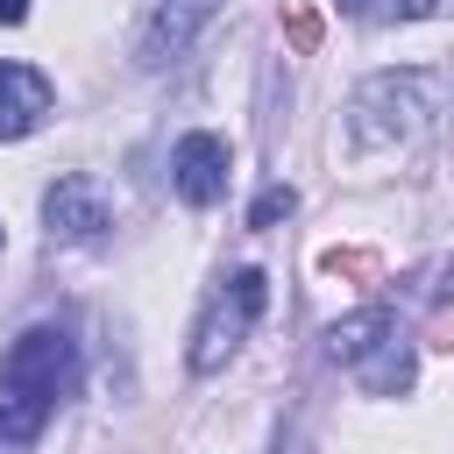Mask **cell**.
I'll list each match as a JSON object with an SVG mask.
<instances>
[{
    "label": "cell",
    "mask_w": 454,
    "mask_h": 454,
    "mask_svg": "<svg viewBox=\"0 0 454 454\" xmlns=\"http://www.w3.org/2000/svg\"><path fill=\"white\" fill-rule=\"evenodd\" d=\"M440 106V78L404 64V71H369L355 92H348V142L355 149H397L411 142Z\"/></svg>",
    "instance_id": "2"
},
{
    "label": "cell",
    "mask_w": 454,
    "mask_h": 454,
    "mask_svg": "<svg viewBox=\"0 0 454 454\" xmlns=\"http://www.w3.org/2000/svg\"><path fill=\"white\" fill-rule=\"evenodd\" d=\"M390 333H397L390 305H362V312H348V319H333V326H326V355L355 369V362H369V355H376Z\"/></svg>",
    "instance_id": "8"
},
{
    "label": "cell",
    "mask_w": 454,
    "mask_h": 454,
    "mask_svg": "<svg viewBox=\"0 0 454 454\" xmlns=\"http://www.w3.org/2000/svg\"><path fill=\"white\" fill-rule=\"evenodd\" d=\"M362 369V390L369 397H397V390H411V348H404V333H390L369 362H355Z\"/></svg>",
    "instance_id": "9"
},
{
    "label": "cell",
    "mask_w": 454,
    "mask_h": 454,
    "mask_svg": "<svg viewBox=\"0 0 454 454\" xmlns=\"http://www.w3.org/2000/svg\"><path fill=\"white\" fill-rule=\"evenodd\" d=\"M78 383V348L64 326H28L0 355V454H28Z\"/></svg>",
    "instance_id": "1"
},
{
    "label": "cell",
    "mask_w": 454,
    "mask_h": 454,
    "mask_svg": "<svg viewBox=\"0 0 454 454\" xmlns=\"http://www.w3.org/2000/svg\"><path fill=\"white\" fill-rule=\"evenodd\" d=\"M447 0H362V14H376V21H433Z\"/></svg>",
    "instance_id": "11"
},
{
    "label": "cell",
    "mask_w": 454,
    "mask_h": 454,
    "mask_svg": "<svg viewBox=\"0 0 454 454\" xmlns=\"http://www.w3.org/2000/svg\"><path fill=\"white\" fill-rule=\"evenodd\" d=\"M227 170H234V149H227L220 135L192 128V135L170 142V192H177L184 206H213V199L227 192Z\"/></svg>",
    "instance_id": "6"
},
{
    "label": "cell",
    "mask_w": 454,
    "mask_h": 454,
    "mask_svg": "<svg viewBox=\"0 0 454 454\" xmlns=\"http://www.w3.org/2000/svg\"><path fill=\"white\" fill-rule=\"evenodd\" d=\"M50 78L35 71V64H0V142H21V135H35L43 128V114H50Z\"/></svg>",
    "instance_id": "7"
},
{
    "label": "cell",
    "mask_w": 454,
    "mask_h": 454,
    "mask_svg": "<svg viewBox=\"0 0 454 454\" xmlns=\"http://www.w3.org/2000/svg\"><path fill=\"white\" fill-rule=\"evenodd\" d=\"M43 227H50V241H64V248L99 241V234L114 227V199H106V184L85 177V170L57 177V184L43 192Z\"/></svg>",
    "instance_id": "5"
},
{
    "label": "cell",
    "mask_w": 454,
    "mask_h": 454,
    "mask_svg": "<svg viewBox=\"0 0 454 454\" xmlns=\"http://www.w3.org/2000/svg\"><path fill=\"white\" fill-rule=\"evenodd\" d=\"M220 7H227V0H156V7H149V21H142L135 64H142V71H170V64H184V57H192V43L220 21Z\"/></svg>",
    "instance_id": "4"
},
{
    "label": "cell",
    "mask_w": 454,
    "mask_h": 454,
    "mask_svg": "<svg viewBox=\"0 0 454 454\" xmlns=\"http://www.w3.org/2000/svg\"><path fill=\"white\" fill-rule=\"evenodd\" d=\"M262 305H270V284H262V270H227V277H220V291L206 298L199 326H192V348H184L192 376H213V369H227V362H234V348L248 340V326L262 319Z\"/></svg>",
    "instance_id": "3"
},
{
    "label": "cell",
    "mask_w": 454,
    "mask_h": 454,
    "mask_svg": "<svg viewBox=\"0 0 454 454\" xmlns=\"http://www.w3.org/2000/svg\"><path fill=\"white\" fill-rule=\"evenodd\" d=\"M0 21L14 28V21H28V0H0Z\"/></svg>",
    "instance_id": "12"
},
{
    "label": "cell",
    "mask_w": 454,
    "mask_h": 454,
    "mask_svg": "<svg viewBox=\"0 0 454 454\" xmlns=\"http://www.w3.org/2000/svg\"><path fill=\"white\" fill-rule=\"evenodd\" d=\"M291 206H298V192H291V184H262V192H255V206H248V227H277Z\"/></svg>",
    "instance_id": "10"
}]
</instances>
